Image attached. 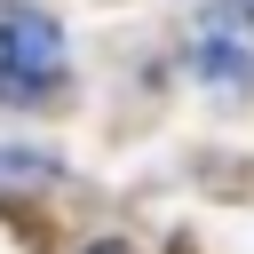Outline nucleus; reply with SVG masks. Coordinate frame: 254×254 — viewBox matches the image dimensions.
I'll use <instances>...</instances> for the list:
<instances>
[{
	"label": "nucleus",
	"mask_w": 254,
	"mask_h": 254,
	"mask_svg": "<svg viewBox=\"0 0 254 254\" xmlns=\"http://www.w3.org/2000/svg\"><path fill=\"white\" fill-rule=\"evenodd\" d=\"M198 79H214V87H246L254 71H246V56H238V48H222V40H198Z\"/></svg>",
	"instance_id": "obj_2"
},
{
	"label": "nucleus",
	"mask_w": 254,
	"mask_h": 254,
	"mask_svg": "<svg viewBox=\"0 0 254 254\" xmlns=\"http://www.w3.org/2000/svg\"><path fill=\"white\" fill-rule=\"evenodd\" d=\"M222 8H230V16H246V24H254V0H222Z\"/></svg>",
	"instance_id": "obj_4"
},
{
	"label": "nucleus",
	"mask_w": 254,
	"mask_h": 254,
	"mask_svg": "<svg viewBox=\"0 0 254 254\" xmlns=\"http://www.w3.org/2000/svg\"><path fill=\"white\" fill-rule=\"evenodd\" d=\"M32 183H56V159H40V151H0V190H32Z\"/></svg>",
	"instance_id": "obj_3"
},
{
	"label": "nucleus",
	"mask_w": 254,
	"mask_h": 254,
	"mask_svg": "<svg viewBox=\"0 0 254 254\" xmlns=\"http://www.w3.org/2000/svg\"><path fill=\"white\" fill-rule=\"evenodd\" d=\"M64 87V32L32 0H0V103H40Z\"/></svg>",
	"instance_id": "obj_1"
}]
</instances>
